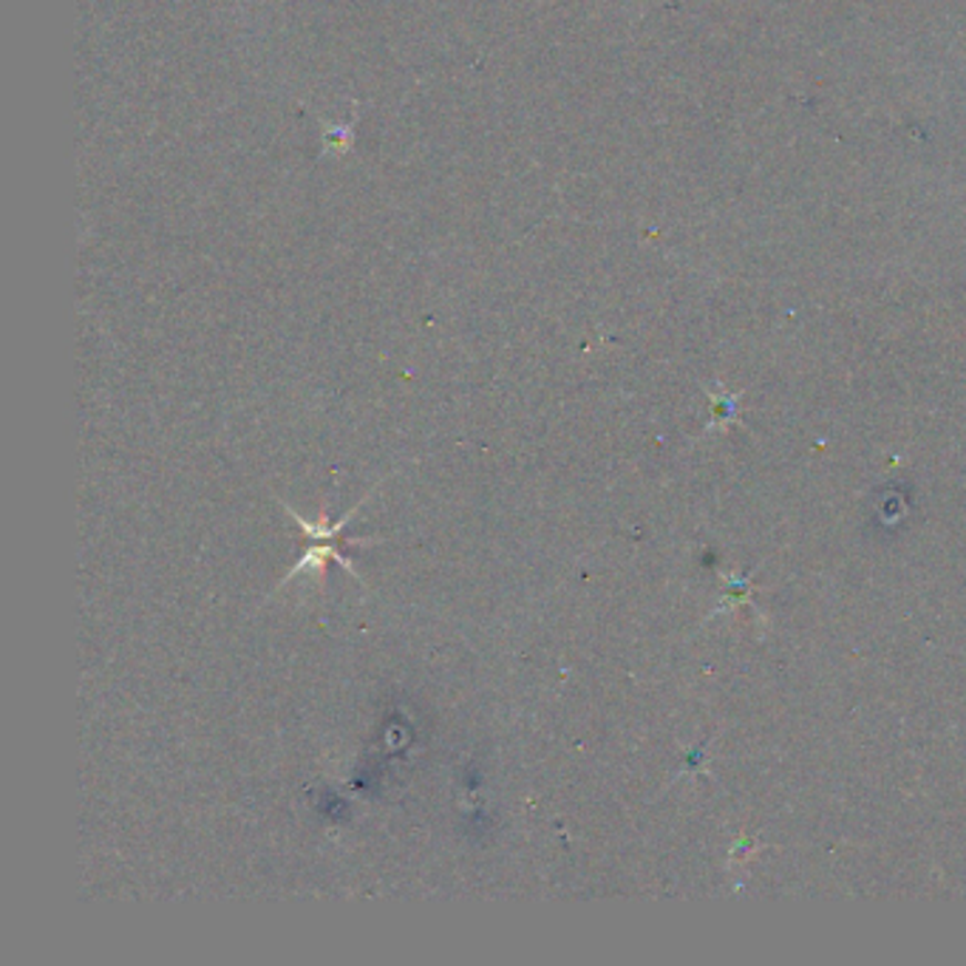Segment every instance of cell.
<instances>
[{
  "label": "cell",
  "instance_id": "1",
  "mask_svg": "<svg viewBox=\"0 0 966 966\" xmlns=\"http://www.w3.org/2000/svg\"><path fill=\"white\" fill-rule=\"evenodd\" d=\"M289 516H292L295 522H298V525L304 527V531H307V536L312 538L315 547L307 553V556L301 558V562L295 564L292 573H289V576H287V582L295 576V573H301V569H307V567H318V573H320V576H323V573H327V562H338L340 567L349 569V573H352V576L358 578V573H354L352 562H349V558L343 556V551H340V547H338L340 533H343V527L349 525V522H352V518H354V511L349 513V516H346V518H340L338 525H332V527H329V531L323 525H312V522L301 518L295 511H289Z\"/></svg>",
  "mask_w": 966,
  "mask_h": 966
}]
</instances>
